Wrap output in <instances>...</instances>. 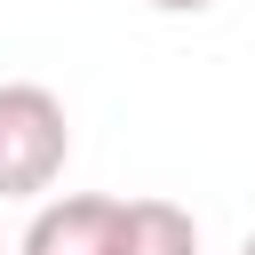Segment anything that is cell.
<instances>
[{
  "mask_svg": "<svg viewBox=\"0 0 255 255\" xmlns=\"http://www.w3.org/2000/svg\"><path fill=\"white\" fill-rule=\"evenodd\" d=\"M72 159V120L64 96L40 80H0V199H48Z\"/></svg>",
  "mask_w": 255,
  "mask_h": 255,
  "instance_id": "obj_1",
  "label": "cell"
},
{
  "mask_svg": "<svg viewBox=\"0 0 255 255\" xmlns=\"http://www.w3.org/2000/svg\"><path fill=\"white\" fill-rule=\"evenodd\" d=\"M16 255H120V199H104V191H48L32 207Z\"/></svg>",
  "mask_w": 255,
  "mask_h": 255,
  "instance_id": "obj_2",
  "label": "cell"
},
{
  "mask_svg": "<svg viewBox=\"0 0 255 255\" xmlns=\"http://www.w3.org/2000/svg\"><path fill=\"white\" fill-rule=\"evenodd\" d=\"M120 255H199V223L175 199H120Z\"/></svg>",
  "mask_w": 255,
  "mask_h": 255,
  "instance_id": "obj_3",
  "label": "cell"
},
{
  "mask_svg": "<svg viewBox=\"0 0 255 255\" xmlns=\"http://www.w3.org/2000/svg\"><path fill=\"white\" fill-rule=\"evenodd\" d=\"M143 8H159V16H207L215 0H143Z\"/></svg>",
  "mask_w": 255,
  "mask_h": 255,
  "instance_id": "obj_4",
  "label": "cell"
},
{
  "mask_svg": "<svg viewBox=\"0 0 255 255\" xmlns=\"http://www.w3.org/2000/svg\"><path fill=\"white\" fill-rule=\"evenodd\" d=\"M239 255H255V231H247V239H239Z\"/></svg>",
  "mask_w": 255,
  "mask_h": 255,
  "instance_id": "obj_5",
  "label": "cell"
},
{
  "mask_svg": "<svg viewBox=\"0 0 255 255\" xmlns=\"http://www.w3.org/2000/svg\"><path fill=\"white\" fill-rule=\"evenodd\" d=\"M0 255H16V247H0Z\"/></svg>",
  "mask_w": 255,
  "mask_h": 255,
  "instance_id": "obj_6",
  "label": "cell"
}]
</instances>
